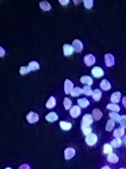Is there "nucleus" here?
<instances>
[{"mask_svg": "<svg viewBox=\"0 0 126 169\" xmlns=\"http://www.w3.org/2000/svg\"><path fill=\"white\" fill-rule=\"evenodd\" d=\"M107 161L112 164H116L119 161V157L114 153L109 154L107 157Z\"/></svg>", "mask_w": 126, "mask_h": 169, "instance_id": "obj_12", "label": "nucleus"}, {"mask_svg": "<svg viewBox=\"0 0 126 169\" xmlns=\"http://www.w3.org/2000/svg\"><path fill=\"white\" fill-rule=\"evenodd\" d=\"M121 96V94L120 92H115L112 94L111 97V101L115 103H119L120 100Z\"/></svg>", "mask_w": 126, "mask_h": 169, "instance_id": "obj_13", "label": "nucleus"}, {"mask_svg": "<svg viewBox=\"0 0 126 169\" xmlns=\"http://www.w3.org/2000/svg\"><path fill=\"white\" fill-rule=\"evenodd\" d=\"M120 125L123 128H126V115H123L121 116L120 121H119Z\"/></svg>", "mask_w": 126, "mask_h": 169, "instance_id": "obj_36", "label": "nucleus"}, {"mask_svg": "<svg viewBox=\"0 0 126 169\" xmlns=\"http://www.w3.org/2000/svg\"><path fill=\"white\" fill-rule=\"evenodd\" d=\"M56 105V100L53 97H50L46 104V107L48 109H52L54 108Z\"/></svg>", "mask_w": 126, "mask_h": 169, "instance_id": "obj_23", "label": "nucleus"}, {"mask_svg": "<svg viewBox=\"0 0 126 169\" xmlns=\"http://www.w3.org/2000/svg\"><path fill=\"white\" fill-rule=\"evenodd\" d=\"M84 62L88 66H91L95 63V57L92 54H88L84 57Z\"/></svg>", "mask_w": 126, "mask_h": 169, "instance_id": "obj_6", "label": "nucleus"}, {"mask_svg": "<svg viewBox=\"0 0 126 169\" xmlns=\"http://www.w3.org/2000/svg\"><path fill=\"white\" fill-rule=\"evenodd\" d=\"M102 93L99 89H96L93 91L92 94V97L95 101H99L101 99Z\"/></svg>", "mask_w": 126, "mask_h": 169, "instance_id": "obj_20", "label": "nucleus"}, {"mask_svg": "<svg viewBox=\"0 0 126 169\" xmlns=\"http://www.w3.org/2000/svg\"><path fill=\"white\" fill-rule=\"evenodd\" d=\"M100 87L103 91H107L110 89L111 85L109 81L107 80L106 79H103L100 84Z\"/></svg>", "mask_w": 126, "mask_h": 169, "instance_id": "obj_14", "label": "nucleus"}, {"mask_svg": "<svg viewBox=\"0 0 126 169\" xmlns=\"http://www.w3.org/2000/svg\"><path fill=\"white\" fill-rule=\"evenodd\" d=\"M26 118L29 123L32 124L38 121L39 120V116L37 113L31 111L27 115Z\"/></svg>", "mask_w": 126, "mask_h": 169, "instance_id": "obj_2", "label": "nucleus"}, {"mask_svg": "<svg viewBox=\"0 0 126 169\" xmlns=\"http://www.w3.org/2000/svg\"><path fill=\"white\" fill-rule=\"evenodd\" d=\"M84 7L87 9L92 8L93 5V1L92 0H84L83 1Z\"/></svg>", "mask_w": 126, "mask_h": 169, "instance_id": "obj_34", "label": "nucleus"}, {"mask_svg": "<svg viewBox=\"0 0 126 169\" xmlns=\"http://www.w3.org/2000/svg\"><path fill=\"white\" fill-rule=\"evenodd\" d=\"M83 93V89L78 87H75L72 90L70 93L71 96L73 97H77Z\"/></svg>", "mask_w": 126, "mask_h": 169, "instance_id": "obj_26", "label": "nucleus"}, {"mask_svg": "<svg viewBox=\"0 0 126 169\" xmlns=\"http://www.w3.org/2000/svg\"><path fill=\"white\" fill-rule=\"evenodd\" d=\"M45 118L48 121L54 122L58 119V116L56 113H54V112H51L46 116Z\"/></svg>", "mask_w": 126, "mask_h": 169, "instance_id": "obj_15", "label": "nucleus"}, {"mask_svg": "<svg viewBox=\"0 0 126 169\" xmlns=\"http://www.w3.org/2000/svg\"><path fill=\"white\" fill-rule=\"evenodd\" d=\"M60 3L62 4V5H66L67 4H68L69 3V0H59V1Z\"/></svg>", "mask_w": 126, "mask_h": 169, "instance_id": "obj_37", "label": "nucleus"}, {"mask_svg": "<svg viewBox=\"0 0 126 169\" xmlns=\"http://www.w3.org/2000/svg\"><path fill=\"white\" fill-rule=\"evenodd\" d=\"M114 126H115V123H114V121L112 120H109L107 122L106 127H105L106 131H108V132L111 131L113 129Z\"/></svg>", "mask_w": 126, "mask_h": 169, "instance_id": "obj_30", "label": "nucleus"}, {"mask_svg": "<svg viewBox=\"0 0 126 169\" xmlns=\"http://www.w3.org/2000/svg\"><path fill=\"white\" fill-rule=\"evenodd\" d=\"M81 113V109L79 106L75 105L70 110V115L72 118H77Z\"/></svg>", "mask_w": 126, "mask_h": 169, "instance_id": "obj_8", "label": "nucleus"}, {"mask_svg": "<svg viewBox=\"0 0 126 169\" xmlns=\"http://www.w3.org/2000/svg\"><path fill=\"white\" fill-rule=\"evenodd\" d=\"M80 81L82 83L87 84L88 86H91L93 84V81L92 78L87 76H82V78H80Z\"/></svg>", "mask_w": 126, "mask_h": 169, "instance_id": "obj_17", "label": "nucleus"}, {"mask_svg": "<svg viewBox=\"0 0 126 169\" xmlns=\"http://www.w3.org/2000/svg\"><path fill=\"white\" fill-rule=\"evenodd\" d=\"M63 105L66 110H69L71 108L72 105V101L68 97H65L63 101Z\"/></svg>", "mask_w": 126, "mask_h": 169, "instance_id": "obj_33", "label": "nucleus"}, {"mask_svg": "<svg viewBox=\"0 0 126 169\" xmlns=\"http://www.w3.org/2000/svg\"><path fill=\"white\" fill-rule=\"evenodd\" d=\"M4 54H5V51L4 49L2 48V47H1V57L4 56Z\"/></svg>", "mask_w": 126, "mask_h": 169, "instance_id": "obj_40", "label": "nucleus"}, {"mask_svg": "<svg viewBox=\"0 0 126 169\" xmlns=\"http://www.w3.org/2000/svg\"><path fill=\"white\" fill-rule=\"evenodd\" d=\"M81 129L83 131V133L85 135L88 136V135L91 134L92 132V129L91 126L89 125H81Z\"/></svg>", "mask_w": 126, "mask_h": 169, "instance_id": "obj_19", "label": "nucleus"}, {"mask_svg": "<svg viewBox=\"0 0 126 169\" xmlns=\"http://www.w3.org/2000/svg\"><path fill=\"white\" fill-rule=\"evenodd\" d=\"M28 66L31 69V70H32V71H36L40 68V65L36 61L31 62L29 63Z\"/></svg>", "mask_w": 126, "mask_h": 169, "instance_id": "obj_28", "label": "nucleus"}, {"mask_svg": "<svg viewBox=\"0 0 126 169\" xmlns=\"http://www.w3.org/2000/svg\"><path fill=\"white\" fill-rule=\"evenodd\" d=\"M106 108L107 109H109L114 112H119L120 110V108L118 105L113 104V103H110L107 105Z\"/></svg>", "mask_w": 126, "mask_h": 169, "instance_id": "obj_27", "label": "nucleus"}, {"mask_svg": "<svg viewBox=\"0 0 126 169\" xmlns=\"http://www.w3.org/2000/svg\"><path fill=\"white\" fill-rule=\"evenodd\" d=\"M122 104L125 108H126V97H123L122 99Z\"/></svg>", "mask_w": 126, "mask_h": 169, "instance_id": "obj_39", "label": "nucleus"}, {"mask_svg": "<svg viewBox=\"0 0 126 169\" xmlns=\"http://www.w3.org/2000/svg\"><path fill=\"white\" fill-rule=\"evenodd\" d=\"M73 88H74L73 83L69 79H66L64 84V89L65 93L66 94H68L71 93L72 90L73 89Z\"/></svg>", "mask_w": 126, "mask_h": 169, "instance_id": "obj_7", "label": "nucleus"}, {"mask_svg": "<svg viewBox=\"0 0 126 169\" xmlns=\"http://www.w3.org/2000/svg\"><path fill=\"white\" fill-rule=\"evenodd\" d=\"M63 50L64 56H69L73 54L74 49L72 46H71L70 44H65L63 46Z\"/></svg>", "mask_w": 126, "mask_h": 169, "instance_id": "obj_11", "label": "nucleus"}, {"mask_svg": "<svg viewBox=\"0 0 126 169\" xmlns=\"http://www.w3.org/2000/svg\"><path fill=\"white\" fill-rule=\"evenodd\" d=\"M123 142H124L125 145L126 146V135L125 136V137H123Z\"/></svg>", "mask_w": 126, "mask_h": 169, "instance_id": "obj_42", "label": "nucleus"}, {"mask_svg": "<svg viewBox=\"0 0 126 169\" xmlns=\"http://www.w3.org/2000/svg\"><path fill=\"white\" fill-rule=\"evenodd\" d=\"M76 151L73 148H67L64 150V158L66 160H69L75 156Z\"/></svg>", "mask_w": 126, "mask_h": 169, "instance_id": "obj_3", "label": "nucleus"}, {"mask_svg": "<svg viewBox=\"0 0 126 169\" xmlns=\"http://www.w3.org/2000/svg\"><path fill=\"white\" fill-rule=\"evenodd\" d=\"M119 169H126L125 168H119Z\"/></svg>", "mask_w": 126, "mask_h": 169, "instance_id": "obj_43", "label": "nucleus"}, {"mask_svg": "<svg viewBox=\"0 0 126 169\" xmlns=\"http://www.w3.org/2000/svg\"><path fill=\"white\" fill-rule=\"evenodd\" d=\"M29 66H21L20 68V73L21 75L26 74L31 71Z\"/></svg>", "mask_w": 126, "mask_h": 169, "instance_id": "obj_35", "label": "nucleus"}, {"mask_svg": "<svg viewBox=\"0 0 126 169\" xmlns=\"http://www.w3.org/2000/svg\"><path fill=\"white\" fill-rule=\"evenodd\" d=\"M83 93L86 95V96H91L93 94L92 89H91V87L89 86H84L83 89Z\"/></svg>", "mask_w": 126, "mask_h": 169, "instance_id": "obj_32", "label": "nucleus"}, {"mask_svg": "<svg viewBox=\"0 0 126 169\" xmlns=\"http://www.w3.org/2000/svg\"><path fill=\"white\" fill-rule=\"evenodd\" d=\"M60 126L62 129L64 131H69L72 127V124L70 123L61 121L60 122Z\"/></svg>", "mask_w": 126, "mask_h": 169, "instance_id": "obj_22", "label": "nucleus"}, {"mask_svg": "<svg viewBox=\"0 0 126 169\" xmlns=\"http://www.w3.org/2000/svg\"><path fill=\"white\" fill-rule=\"evenodd\" d=\"M92 73L95 78H99L104 76V71L103 69L98 66L94 67L92 70Z\"/></svg>", "mask_w": 126, "mask_h": 169, "instance_id": "obj_4", "label": "nucleus"}, {"mask_svg": "<svg viewBox=\"0 0 126 169\" xmlns=\"http://www.w3.org/2000/svg\"><path fill=\"white\" fill-rule=\"evenodd\" d=\"M97 137L94 133H91V134L87 136L85 139V141L87 145L89 146H93L97 141Z\"/></svg>", "mask_w": 126, "mask_h": 169, "instance_id": "obj_1", "label": "nucleus"}, {"mask_svg": "<svg viewBox=\"0 0 126 169\" xmlns=\"http://www.w3.org/2000/svg\"><path fill=\"white\" fill-rule=\"evenodd\" d=\"M77 102H78V103L79 104V106L83 108H86L90 105V102L86 98L79 99L78 100Z\"/></svg>", "mask_w": 126, "mask_h": 169, "instance_id": "obj_21", "label": "nucleus"}, {"mask_svg": "<svg viewBox=\"0 0 126 169\" xmlns=\"http://www.w3.org/2000/svg\"><path fill=\"white\" fill-rule=\"evenodd\" d=\"M93 117L95 121H98L102 118L103 113L99 109H94L92 111Z\"/></svg>", "mask_w": 126, "mask_h": 169, "instance_id": "obj_16", "label": "nucleus"}, {"mask_svg": "<svg viewBox=\"0 0 126 169\" xmlns=\"http://www.w3.org/2000/svg\"><path fill=\"white\" fill-rule=\"evenodd\" d=\"M40 8L45 11H49L51 9V5L46 1H43L40 3Z\"/></svg>", "mask_w": 126, "mask_h": 169, "instance_id": "obj_25", "label": "nucleus"}, {"mask_svg": "<svg viewBox=\"0 0 126 169\" xmlns=\"http://www.w3.org/2000/svg\"><path fill=\"white\" fill-rule=\"evenodd\" d=\"M105 63L107 67H111L114 64V56L111 54H107L104 57Z\"/></svg>", "mask_w": 126, "mask_h": 169, "instance_id": "obj_5", "label": "nucleus"}, {"mask_svg": "<svg viewBox=\"0 0 126 169\" xmlns=\"http://www.w3.org/2000/svg\"><path fill=\"white\" fill-rule=\"evenodd\" d=\"M11 169V168H6V169Z\"/></svg>", "mask_w": 126, "mask_h": 169, "instance_id": "obj_44", "label": "nucleus"}, {"mask_svg": "<svg viewBox=\"0 0 126 169\" xmlns=\"http://www.w3.org/2000/svg\"><path fill=\"white\" fill-rule=\"evenodd\" d=\"M72 47L76 52H80L83 50V43L79 40L76 39L72 42Z\"/></svg>", "mask_w": 126, "mask_h": 169, "instance_id": "obj_10", "label": "nucleus"}, {"mask_svg": "<svg viewBox=\"0 0 126 169\" xmlns=\"http://www.w3.org/2000/svg\"><path fill=\"white\" fill-rule=\"evenodd\" d=\"M112 152V146L105 144L103 146V153L105 154H109Z\"/></svg>", "mask_w": 126, "mask_h": 169, "instance_id": "obj_31", "label": "nucleus"}, {"mask_svg": "<svg viewBox=\"0 0 126 169\" xmlns=\"http://www.w3.org/2000/svg\"><path fill=\"white\" fill-rule=\"evenodd\" d=\"M18 169H31V168L29 165L25 164L21 165Z\"/></svg>", "mask_w": 126, "mask_h": 169, "instance_id": "obj_38", "label": "nucleus"}, {"mask_svg": "<svg viewBox=\"0 0 126 169\" xmlns=\"http://www.w3.org/2000/svg\"><path fill=\"white\" fill-rule=\"evenodd\" d=\"M109 116L111 118V120L115 121L116 122H119L121 119V116L118 113H109Z\"/></svg>", "mask_w": 126, "mask_h": 169, "instance_id": "obj_29", "label": "nucleus"}, {"mask_svg": "<svg viewBox=\"0 0 126 169\" xmlns=\"http://www.w3.org/2000/svg\"><path fill=\"white\" fill-rule=\"evenodd\" d=\"M111 146L115 148H119L122 145V140L120 137H116L111 142Z\"/></svg>", "mask_w": 126, "mask_h": 169, "instance_id": "obj_24", "label": "nucleus"}, {"mask_svg": "<svg viewBox=\"0 0 126 169\" xmlns=\"http://www.w3.org/2000/svg\"><path fill=\"white\" fill-rule=\"evenodd\" d=\"M93 123V119L92 116L90 114H86L83 117L82 124V125H90Z\"/></svg>", "mask_w": 126, "mask_h": 169, "instance_id": "obj_9", "label": "nucleus"}, {"mask_svg": "<svg viewBox=\"0 0 126 169\" xmlns=\"http://www.w3.org/2000/svg\"><path fill=\"white\" fill-rule=\"evenodd\" d=\"M125 131L123 127H119L115 129L113 132V136L116 137H120L123 136L125 134Z\"/></svg>", "mask_w": 126, "mask_h": 169, "instance_id": "obj_18", "label": "nucleus"}, {"mask_svg": "<svg viewBox=\"0 0 126 169\" xmlns=\"http://www.w3.org/2000/svg\"><path fill=\"white\" fill-rule=\"evenodd\" d=\"M101 169H111L110 168L109 166H107V165H106V166H103L102 167Z\"/></svg>", "mask_w": 126, "mask_h": 169, "instance_id": "obj_41", "label": "nucleus"}]
</instances>
